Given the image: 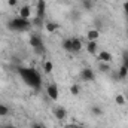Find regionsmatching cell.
Listing matches in <instances>:
<instances>
[{
    "instance_id": "obj_5",
    "label": "cell",
    "mask_w": 128,
    "mask_h": 128,
    "mask_svg": "<svg viewBox=\"0 0 128 128\" xmlns=\"http://www.w3.org/2000/svg\"><path fill=\"white\" fill-rule=\"evenodd\" d=\"M80 79L85 82H92L96 79V73L92 72V68H84L80 72Z\"/></svg>"
},
{
    "instance_id": "obj_8",
    "label": "cell",
    "mask_w": 128,
    "mask_h": 128,
    "mask_svg": "<svg viewBox=\"0 0 128 128\" xmlns=\"http://www.w3.org/2000/svg\"><path fill=\"white\" fill-rule=\"evenodd\" d=\"M36 9H37V15H36V16L45 18V12H46V3H45V0H39Z\"/></svg>"
},
{
    "instance_id": "obj_11",
    "label": "cell",
    "mask_w": 128,
    "mask_h": 128,
    "mask_svg": "<svg viewBox=\"0 0 128 128\" xmlns=\"http://www.w3.org/2000/svg\"><path fill=\"white\" fill-rule=\"evenodd\" d=\"M86 37H88V40L97 42V39L100 37V30H98V28H91V30H88V33H86Z\"/></svg>"
},
{
    "instance_id": "obj_6",
    "label": "cell",
    "mask_w": 128,
    "mask_h": 128,
    "mask_svg": "<svg viewBox=\"0 0 128 128\" xmlns=\"http://www.w3.org/2000/svg\"><path fill=\"white\" fill-rule=\"evenodd\" d=\"M112 60H113V57H112L110 52H107V51H100L98 52V61L100 63H112Z\"/></svg>"
},
{
    "instance_id": "obj_2",
    "label": "cell",
    "mask_w": 128,
    "mask_h": 128,
    "mask_svg": "<svg viewBox=\"0 0 128 128\" xmlns=\"http://www.w3.org/2000/svg\"><path fill=\"white\" fill-rule=\"evenodd\" d=\"M32 27V21L30 20H24L21 16L18 18H14L8 22V28L10 32H26V30H30Z\"/></svg>"
},
{
    "instance_id": "obj_20",
    "label": "cell",
    "mask_w": 128,
    "mask_h": 128,
    "mask_svg": "<svg viewBox=\"0 0 128 128\" xmlns=\"http://www.w3.org/2000/svg\"><path fill=\"white\" fill-rule=\"evenodd\" d=\"M79 92H80V86H79V85H72V86H70V94L79 96Z\"/></svg>"
},
{
    "instance_id": "obj_15",
    "label": "cell",
    "mask_w": 128,
    "mask_h": 128,
    "mask_svg": "<svg viewBox=\"0 0 128 128\" xmlns=\"http://www.w3.org/2000/svg\"><path fill=\"white\" fill-rule=\"evenodd\" d=\"M98 70L101 73H109L110 72V64L109 63H100L98 64Z\"/></svg>"
},
{
    "instance_id": "obj_19",
    "label": "cell",
    "mask_w": 128,
    "mask_h": 128,
    "mask_svg": "<svg viewBox=\"0 0 128 128\" xmlns=\"http://www.w3.org/2000/svg\"><path fill=\"white\" fill-rule=\"evenodd\" d=\"M115 101H116L118 106H124L125 104V97L122 96V94H118V96L115 97Z\"/></svg>"
},
{
    "instance_id": "obj_14",
    "label": "cell",
    "mask_w": 128,
    "mask_h": 128,
    "mask_svg": "<svg viewBox=\"0 0 128 128\" xmlns=\"http://www.w3.org/2000/svg\"><path fill=\"white\" fill-rule=\"evenodd\" d=\"M45 27H46V30H48L49 33H54V32H57V30H58V27H60V26H58L57 22L49 21V22H46V26H45Z\"/></svg>"
},
{
    "instance_id": "obj_30",
    "label": "cell",
    "mask_w": 128,
    "mask_h": 128,
    "mask_svg": "<svg viewBox=\"0 0 128 128\" xmlns=\"http://www.w3.org/2000/svg\"><path fill=\"white\" fill-rule=\"evenodd\" d=\"M0 128H3V125H2V127H0Z\"/></svg>"
},
{
    "instance_id": "obj_17",
    "label": "cell",
    "mask_w": 128,
    "mask_h": 128,
    "mask_svg": "<svg viewBox=\"0 0 128 128\" xmlns=\"http://www.w3.org/2000/svg\"><path fill=\"white\" fill-rule=\"evenodd\" d=\"M52 68H54V64H52V61H46V63L43 64V72H45L46 74L52 73Z\"/></svg>"
},
{
    "instance_id": "obj_3",
    "label": "cell",
    "mask_w": 128,
    "mask_h": 128,
    "mask_svg": "<svg viewBox=\"0 0 128 128\" xmlns=\"http://www.w3.org/2000/svg\"><path fill=\"white\" fill-rule=\"evenodd\" d=\"M28 43L32 45L36 51H43V42H42L40 36H37V34H32V36H30Z\"/></svg>"
},
{
    "instance_id": "obj_9",
    "label": "cell",
    "mask_w": 128,
    "mask_h": 128,
    "mask_svg": "<svg viewBox=\"0 0 128 128\" xmlns=\"http://www.w3.org/2000/svg\"><path fill=\"white\" fill-rule=\"evenodd\" d=\"M52 113L55 115V118L57 119H60V121H64L66 119V116H67V110L64 109V107H55L54 110H52Z\"/></svg>"
},
{
    "instance_id": "obj_18",
    "label": "cell",
    "mask_w": 128,
    "mask_h": 128,
    "mask_svg": "<svg viewBox=\"0 0 128 128\" xmlns=\"http://www.w3.org/2000/svg\"><path fill=\"white\" fill-rule=\"evenodd\" d=\"M91 113H92L94 116H101V115H103V109L98 107V106H92V107H91Z\"/></svg>"
},
{
    "instance_id": "obj_16",
    "label": "cell",
    "mask_w": 128,
    "mask_h": 128,
    "mask_svg": "<svg viewBox=\"0 0 128 128\" xmlns=\"http://www.w3.org/2000/svg\"><path fill=\"white\" fill-rule=\"evenodd\" d=\"M63 48L67 51V52H73V48H72V39H64Z\"/></svg>"
},
{
    "instance_id": "obj_22",
    "label": "cell",
    "mask_w": 128,
    "mask_h": 128,
    "mask_svg": "<svg viewBox=\"0 0 128 128\" xmlns=\"http://www.w3.org/2000/svg\"><path fill=\"white\" fill-rule=\"evenodd\" d=\"M122 66H125L128 68V51L122 52Z\"/></svg>"
},
{
    "instance_id": "obj_21",
    "label": "cell",
    "mask_w": 128,
    "mask_h": 128,
    "mask_svg": "<svg viewBox=\"0 0 128 128\" xmlns=\"http://www.w3.org/2000/svg\"><path fill=\"white\" fill-rule=\"evenodd\" d=\"M9 113V107L4 104H0V116H6Z\"/></svg>"
},
{
    "instance_id": "obj_25",
    "label": "cell",
    "mask_w": 128,
    "mask_h": 128,
    "mask_svg": "<svg viewBox=\"0 0 128 128\" xmlns=\"http://www.w3.org/2000/svg\"><path fill=\"white\" fill-rule=\"evenodd\" d=\"M124 12L128 15V2H125V3H124Z\"/></svg>"
},
{
    "instance_id": "obj_13",
    "label": "cell",
    "mask_w": 128,
    "mask_h": 128,
    "mask_svg": "<svg viewBox=\"0 0 128 128\" xmlns=\"http://www.w3.org/2000/svg\"><path fill=\"white\" fill-rule=\"evenodd\" d=\"M128 76V68L125 66H121L119 70H118V79H125Z\"/></svg>"
},
{
    "instance_id": "obj_24",
    "label": "cell",
    "mask_w": 128,
    "mask_h": 128,
    "mask_svg": "<svg viewBox=\"0 0 128 128\" xmlns=\"http://www.w3.org/2000/svg\"><path fill=\"white\" fill-rule=\"evenodd\" d=\"M8 4H9L10 8H15V6L18 4V0H8Z\"/></svg>"
},
{
    "instance_id": "obj_1",
    "label": "cell",
    "mask_w": 128,
    "mask_h": 128,
    "mask_svg": "<svg viewBox=\"0 0 128 128\" xmlns=\"http://www.w3.org/2000/svg\"><path fill=\"white\" fill-rule=\"evenodd\" d=\"M20 78L32 88H40L42 86V78L33 67H18Z\"/></svg>"
},
{
    "instance_id": "obj_7",
    "label": "cell",
    "mask_w": 128,
    "mask_h": 128,
    "mask_svg": "<svg viewBox=\"0 0 128 128\" xmlns=\"http://www.w3.org/2000/svg\"><path fill=\"white\" fill-rule=\"evenodd\" d=\"M20 16L24 18V20H30V16H32V8H30V4L21 6V9H20Z\"/></svg>"
},
{
    "instance_id": "obj_29",
    "label": "cell",
    "mask_w": 128,
    "mask_h": 128,
    "mask_svg": "<svg viewBox=\"0 0 128 128\" xmlns=\"http://www.w3.org/2000/svg\"><path fill=\"white\" fill-rule=\"evenodd\" d=\"M26 2H32V0H26Z\"/></svg>"
},
{
    "instance_id": "obj_28",
    "label": "cell",
    "mask_w": 128,
    "mask_h": 128,
    "mask_svg": "<svg viewBox=\"0 0 128 128\" xmlns=\"http://www.w3.org/2000/svg\"><path fill=\"white\" fill-rule=\"evenodd\" d=\"M67 128H78V127H72V125H68V127H67Z\"/></svg>"
},
{
    "instance_id": "obj_10",
    "label": "cell",
    "mask_w": 128,
    "mask_h": 128,
    "mask_svg": "<svg viewBox=\"0 0 128 128\" xmlns=\"http://www.w3.org/2000/svg\"><path fill=\"white\" fill-rule=\"evenodd\" d=\"M72 48H73V54H74V52H76V54H78V52H80V51H82V48H84L82 40H80V39H76V37H74V39H72Z\"/></svg>"
},
{
    "instance_id": "obj_12",
    "label": "cell",
    "mask_w": 128,
    "mask_h": 128,
    "mask_svg": "<svg viewBox=\"0 0 128 128\" xmlns=\"http://www.w3.org/2000/svg\"><path fill=\"white\" fill-rule=\"evenodd\" d=\"M86 51L91 54V55H94L97 54V51H98V46H97V42H92V40H88V43H86Z\"/></svg>"
},
{
    "instance_id": "obj_27",
    "label": "cell",
    "mask_w": 128,
    "mask_h": 128,
    "mask_svg": "<svg viewBox=\"0 0 128 128\" xmlns=\"http://www.w3.org/2000/svg\"><path fill=\"white\" fill-rule=\"evenodd\" d=\"M3 128H15L14 125H3Z\"/></svg>"
},
{
    "instance_id": "obj_4",
    "label": "cell",
    "mask_w": 128,
    "mask_h": 128,
    "mask_svg": "<svg viewBox=\"0 0 128 128\" xmlns=\"http://www.w3.org/2000/svg\"><path fill=\"white\" fill-rule=\"evenodd\" d=\"M46 94L48 97L51 98V100H58V96H60V92H58V86L55 85V84H49L48 85V88H46Z\"/></svg>"
},
{
    "instance_id": "obj_26",
    "label": "cell",
    "mask_w": 128,
    "mask_h": 128,
    "mask_svg": "<svg viewBox=\"0 0 128 128\" xmlns=\"http://www.w3.org/2000/svg\"><path fill=\"white\" fill-rule=\"evenodd\" d=\"M32 128H43V127H42L40 124H33V125H32Z\"/></svg>"
},
{
    "instance_id": "obj_23",
    "label": "cell",
    "mask_w": 128,
    "mask_h": 128,
    "mask_svg": "<svg viewBox=\"0 0 128 128\" xmlns=\"http://www.w3.org/2000/svg\"><path fill=\"white\" fill-rule=\"evenodd\" d=\"M42 20H43V18H39V16H36V18L32 21V24H33V26H37V27H40V26H42Z\"/></svg>"
}]
</instances>
